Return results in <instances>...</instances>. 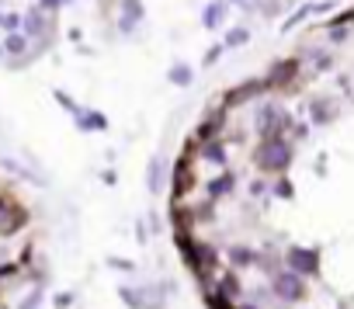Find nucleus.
I'll use <instances>...</instances> for the list:
<instances>
[{
	"label": "nucleus",
	"instance_id": "f257e3e1",
	"mask_svg": "<svg viewBox=\"0 0 354 309\" xmlns=\"http://www.w3.org/2000/svg\"><path fill=\"white\" fill-rule=\"evenodd\" d=\"M254 160H257L261 171H285L288 160H292V146H288L281 135H271V139H264V142L257 146Z\"/></svg>",
	"mask_w": 354,
	"mask_h": 309
},
{
	"label": "nucleus",
	"instance_id": "f03ea898",
	"mask_svg": "<svg viewBox=\"0 0 354 309\" xmlns=\"http://www.w3.org/2000/svg\"><path fill=\"white\" fill-rule=\"evenodd\" d=\"M271 288H274V295L285 299V302H299V299L306 295V285H302V274H299V271H281V274H274Z\"/></svg>",
	"mask_w": 354,
	"mask_h": 309
},
{
	"label": "nucleus",
	"instance_id": "7ed1b4c3",
	"mask_svg": "<svg viewBox=\"0 0 354 309\" xmlns=\"http://www.w3.org/2000/svg\"><path fill=\"white\" fill-rule=\"evenodd\" d=\"M285 125H288V115H285L281 108H274V104H264V108L257 111V129H261V135H264V139L278 135Z\"/></svg>",
	"mask_w": 354,
	"mask_h": 309
},
{
	"label": "nucleus",
	"instance_id": "20e7f679",
	"mask_svg": "<svg viewBox=\"0 0 354 309\" xmlns=\"http://www.w3.org/2000/svg\"><path fill=\"white\" fill-rule=\"evenodd\" d=\"M288 268L299 271V274H319V254H316V250L292 247V250H288Z\"/></svg>",
	"mask_w": 354,
	"mask_h": 309
},
{
	"label": "nucleus",
	"instance_id": "39448f33",
	"mask_svg": "<svg viewBox=\"0 0 354 309\" xmlns=\"http://www.w3.org/2000/svg\"><path fill=\"white\" fill-rule=\"evenodd\" d=\"M160 295H163L160 288H139V292L122 288V299H125L132 309H160V306H163V299H160Z\"/></svg>",
	"mask_w": 354,
	"mask_h": 309
},
{
	"label": "nucleus",
	"instance_id": "423d86ee",
	"mask_svg": "<svg viewBox=\"0 0 354 309\" xmlns=\"http://www.w3.org/2000/svg\"><path fill=\"white\" fill-rule=\"evenodd\" d=\"M21 226H25V212L15 202H0V236H11Z\"/></svg>",
	"mask_w": 354,
	"mask_h": 309
},
{
	"label": "nucleus",
	"instance_id": "0eeeda50",
	"mask_svg": "<svg viewBox=\"0 0 354 309\" xmlns=\"http://www.w3.org/2000/svg\"><path fill=\"white\" fill-rule=\"evenodd\" d=\"M188 261H195V271H198L202 278H209V274L216 271V250H212L209 243H198V247H192Z\"/></svg>",
	"mask_w": 354,
	"mask_h": 309
},
{
	"label": "nucleus",
	"instance_id": "6e6552de",
	"mask_svg": "<svg viewBox=\"0 0 354 309\" xmlns=\"http://www.w3.org/2000/svg\"><path fill=\"white\" fill-rule=\"evenodd\" d=\"M142 18H146V8L139 4V0H122V18H118V28H122L125 35H129Z\"/></svg>",
	"mask_w": 354,
	"mask_h": 309
},
{
	"label": "nucleus",
	"instance_id": "1a4fd4ad",
	"mask_svg": "<svg viewBox=\"0 0 354 309\" xmlns=\"http://www.w3.org/2000/svg\"><path fill=\"white\" fill-rule=\"evenodd\" d=\"M226 11H230V0H212V4L202 11V25L212 32V28H219L223 21H226Z\"/></svg>",
	"mask_w": 354,
	"mask_h": 309
},
{
	"label": "nucleus",
	"instance_id": "9d476101",
	"mask_svg": "<svg viewBox=\"0 0 354 309\" xmlns=\"http://www.w3.org/2000/svg\"><path fill=\"white\" fill-rule=\"evenodd\" d=\"M25 35H35V39H42V42H46V35H49V21H46L42 8H35V11H28V15H25Z\"/></svg>",
	"mask_w": 354,
	"mask_h": 309
},
{
	"label": "nucleus",
	"instance_id": "9b49d317",
	"mask_svg": "<svg viewBox=\"0 0 354 309\" xmlns=\"http://www.w3.org/2000/svg\"><path fill=\"white\" fill-rule=\"evenodd\" d=\"M264 87H268V84H261V80L240 84V87H233V91L226 94V104H240V101H250V97H257V94H261Z\"/></svg>",
	"mask_w": 354,
	"mask_h": 309
},
{
	"label": "nucleus",
	"instance_id": "f8f14e48",
	"mask_svg": "<svg viewBox=\"0 0 354 309\" xmlns=\"http://www.w3.org/2000/svg\"><path fill=\"white\" fill-rule=\"evenodd\" d=\"M295 73H299V63H295V59H281V63H274V66H271L268 84H288Z\"/></svg>",
	"mask_w": 354,
	"mask_h": 309
},
{
	"label": "nucleus",
	"instance_id": "ddd939ff",
	"mask_svg": "<svg viewBox=\"0 0 354 309\" xmlns=\"http://www.w3.org/2000/svg\"><path fill=\"white\" fill-rule=\"evenodd\" d=\"M188 188H192V164L181 160L174 171V195H188Z\"/></svg>",
	"mask_w": 354,
	"mask_h": 309
},
{
	"label": "nucleus",
	"instance_id": "4468645a",
	"mask_svg": "<svg viewBox=\"0 0 354 309\" xmlns=\"http://www.w3.org/2000/svg\"><path fill=\"white\" fill-rule=\"evenodd\" d=\"M192 80H195V73H192V66H188V63H174V66H170V84L188 87Z\"/></svg>",
	"mask_w": 354,
	"mask_h": 309
},
{
	"label": "nucleus",
	"instance_id": "2eb2a0df",
	"mask_svg": "<svg viewBox=\"0 0 354 309\" xmlns=\"http://www.w3.org/2000/svg\"><path fill=\"white\" fill-rule=\"evenodd\" d=\"M4 49H8L11 56H21V53L28 49V35H21V32H11V35H8V42H4Z\"/></svg>",
	"mask_w": 354,
	"mask_h": 309
},
{
	"label": "nucleus",
	"instance_id": "dca6fc26",
	"mask_svg": "<svg viewBox=\"0 0 354 309\" xmlns=\"http://www.w3.org/2000/svg\"><path fill=\"white\" fill-rule=\"evenodd\" d=\"M77 125L80 129H104V118L94 111H77Z\"/></svg>",
	"mask_w": 354,
	"mask_h": 309
},
{
	"label": "nucleus",
	"instance_id": "f3484780",
	"mask_svg": "<svg viewBox=\"0 0 354 309\" xmlns=\"http://www.w3.org/2000/svg\"><path fill=\"white\" fill-rule=\"evenodd\" d=\"M247 42H250V32H247V28H230V32H226V46H230V49H233V46H247Z\"/></svg>",
	"mask_w": 354,
	"mask_h": 309
},
{
	"label": "nucleus",
	"instance_id": "a211bd4d",
	"mask_svg": "<svg viewBox=\"0 0 354 309\" xmlns=\"http://www.w3.org/2000/svg\"><path fill=\"white\" fill-rule=\"evenodd\" d=\"M205 160H212V164H223V160H226V149H223L219 142H209V146H205Z\"/></svg>",
	"mask_w": 354,
	"mask_h": 309
},
{
	"label": "nucleus",
	"instance_id": "6ab92c4d",
	"mask_svg": "<svg viewBox=\"0 0 354 309\" xmlns=\"http://www.w3.org/2000/svg\"><path fill=\"white\" fill-rule=\"evenodd\" d=\"M149 191H160V160H149Z\"/></svg>",
	"mask_w": 354,
	"mask_h": 309
},
{
	"label": "nucleus",
	"instance_id": "aec40b11",
	"mask_svg": "<svg viewBox=\"0 0 354 309\" xmlns=\"http://www.w3.org/2000/svg\"><path fill=\"white\" fill-rule=\"evenodd\" d=\"M351 21H354V8H347L344 15H337V18H333L330 25H333V28H340V25H351Z\"/></svg>",
	"mask_w": 354,
	"mask_h": 309
},
{
	"label": "nucleus",
	"instance_id": "412c9836",
	"mask_svg": "<svg viewBox=\"0 0 354 309\" xmlns=\"http://www.w3.org/2000/svg\"><path fill=\"white\" fill-rule=\"evenodd\" d=\"M21 21H25V18H18V15H4V28H8V32H18Z\"/></svg>",
	"mask_w": 354,
	"mask_h": 309
},
{
	"label": "nucleus",
	"instance_id": "4be33fe9",
	"mask_svg": "<svg viewBox=\"0 0 354 309\" xmlns=\"http://www.w3.org/2000/svg\"><path fill=\"white\" fill-rule=\"evenodd\" d=\"M233 261H236V264H250V261H254V254H250V250H243V247H236V250H233Z\"/></svg>",
	"mask_w": 354,
	"mask_h": 309
},
{
	"label": "nucleus",
	"instance_id": "5701e85b",
	"mask_svg": "<svg viewBox=\"0 0 354 309\" xmlns=\"http://www.w3.org/2000/svg\"><path fill=\"white\" fill-rule=\"evenodd\" d=\"M63 4H70V0H39V8H42V11H59Z\"/></svg>",
	"mask_w": 354,
	"mask_h": 309
},
{
	"label": "nucleus",
	"instance_id": "b1692460",
	"mask_svg": "<svg viewBox=\"0 0 354 309\" xmlns=\"http://www.w3.org/2000/svg\"><path fill=\"white\" fill-rule=\"evenodd\" d=\"M323 104H326V101H316V104H313V118H316V122H326V118H330Z\"/></svg>",
	"mask_w": 354,
	"mask_h": 309
},
{
	"label": "nucleus",
	"instance_id": "393cba45",
	"mask_svg": "<svg viewBox=\"0 0 354 309\" xmlns=\"http://www.w3.org/2000/svg\"><path fill=\"white\" fill-rule=\"evenodd\" d=\"M39 302H42V292H32V295H28V299H25V302H21L18 309H35Z\"/></svg>",
	"mask_w": 354,
	"mask_h": 309
},
{
	"label": "nucleus",
	"instance_id": "a878e982",
	"mask_svg": "<svg viewBox=\"0 0 354 309\" xmlns=\"http://www.w3.org/2000/svg\"><path fill=\"white\" fill-rule=\"evenodd\" d=\"M223 49H226V46H212V53L205 56V66H212V63H216V59L223 56Z\"/></svg>",
	"mask_w": 354,
	"mask_h": 309
},
{
	"label": "nucleus",
	"instance_id": "bb28decb",
	"mask_svg": "<svg viewBox=\"0 0 354 309\" xmlns=\"http://www.w3.org/2000/svg\"><path fill=\"white\" fill-rule=\"evenodd\" d=\"M223 292H240V285H236V278H233V274H226V278H223Z\"/></svg>",
	"mask_w": 354,
	"mask_h": 309
},
{
	"label": "nucleus",
	"instance_id": "cd10ccee",
	"mask_svg": "<svg viewBox=\"0 0 354 309\" xmlns=\"http://www.w3.org/2000/svg\"><path fill=\"white\" fill-rule=\"evenodd\" d=\"M278 195H281V198H288V195H292V185H288V181H281V185H278Z\"/></svg>",
	"mask_w": 354,
	"mask_h": 309
},
{
	"label": "nucleus",
	"instance_id": "c85d7f7f",
	"mask_svg": "<svg viewBox=\"0 0 354 309\" xmlns=\"http://www.w3.org/2000/svg\"><path fill=\"white\" fill-rule=\"evenodd\" d=\"M70 302H73V295H59V299H56V306H59V309H66Z\"/></svg>",
	"mask_w": 354,
	"mask_h": 309
},
{
	"label": "nucleus",
	"instance_id": "c756f323",
	"mask_svg": "<svg viewBox=\"0 0 354 309\" xmlns=\"http://www.w3.org/2000/svg\"><path fill=\"white\" fill-rule=\"evenodd\" d=\"M0 56H4V46H0Z\"/></svg>",
	"mask_w": 354,
	"mask_h": 309
},
{
	"label": "nucleus",
	"instance_id": "7c9ffc66",
	"mask_svg": "<svg viewBox=\"0 0 354 309\" xmlns=\"http://www.w3.org/2000/svg\"><path fill=\"white\" fill-rule=\"evenodd\" d=\"M0 25H4V15H0Z\"/></svg>",
	"mask_w": 354,
	"mask_h": 309
},
{
	"label": "nucleus",
	"instance_id": "2f4dec72",
	"mask_svg": "<svg viewBox=\"0 0 354 309\" xmlns=\"http://www.w3.org/2000/svg\"><path fill=\"white\" fill-rule=\"evenodd\" d=\"M243 309H254V306H243Z\"/></svg>",
	"mask_w": 354,
	"mask_h": 309
}]
</instances>
